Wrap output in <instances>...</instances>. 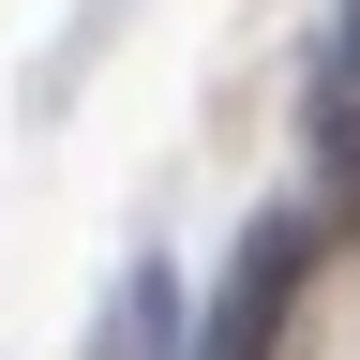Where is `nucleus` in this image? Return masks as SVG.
<instances>
[{
	"label": "nucleus",
	"mask_w": 360,
	"mask_h": 360,
	"mask_svg": "<svg viewBox=\"0 0 360 360\" xmlns=\"http://www.w3.org/2000/svg\"><path fill=\"white\" fill-rule=\"evenodd\" d=\"M330 75L360 90V0H345V15H330Z\"/></svg>",
	"instance_id": "nucleus-4"
},
{
	"label": "nucleus",
	"mask_w": 360,
	"mask_h": 360,
	"mask_svg": "<svg viewBox=\"0 0 360 360\" xmlns=\"http://www.w3.org/2000/svg\"><path fill=\"white\" fill-rule=\"evenodd\" d=\"M315 150H330V180H345V195H360V90L330 75V90H315Z\"/></svg>",
	"instance_id": "nucleus-3"
},
{
	"label": "nucleus",
	"mask_w": 360,
	"mask_h": 360,
	"mask_svg": "<svg viewBox=\"0 0 360 360\" xmlns=\"http://www.w3.org/2000/svg\"><path fill=\"white\" fill-rule=\"evenodd\" d=\"M105 360H180V270H120V315H105Z\"/></svg>",
	"instance_id": "nucleus-2"
},
{
	"label": "nucleus",
	"mask_w": 360,
	"mask_h": 360,
	"mask_svg": "<svg viewBox=\"0 0 360 360\" xmlns=\"http://www.w3.org/2000/svg\"><path fill=\"white\" fill-rule=\"evenodd\" d=\"M300 285H315V210L240 225V255H225L210 315L180 330V360H270V345H285V315H300Z\"/></svg>",
	"instance_id": "nucleus-1"
}]
</instances>
